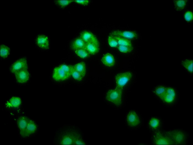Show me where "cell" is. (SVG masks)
<instances>
[{"label":"cell","instance_id":"603a6c76","mask_svg":"<svg viewBox=\"0 0 193 145\" xmlns=\"http://www.w3.org/2000/svg\"><path fill=\"white\" fill-rule=\"evenodd\" d=\"M73 66L74 70L81 74L84 77L85 76L86 69V64L84 62H79L74 65Z\"/></svg>","mask_w":193,"mask_h":145},{"label":"cell","instance_id":"6da1fadb","mask_svg":"<svg viewBox=\"0 0 193 145\" xmlns=\"http://www.w3.org/2000/svg\"><path fill=\"white\" fill-rule=\"evenodd\" d=\"M166 132L173 144H188L190 140V133L181 128L166 129Z\"/></svg>","mask_w":193,"mask_h":145},{"label":"cell","instance_id":"9c48e42d","mask_svg":"<svg viewBox=\"0 0 193 145\" xmlns=\"http://www.w3.org/2000/svg\"><path fill=\"white\" fill-rule=\"evenodd\" d=\"M122 90L117 87L109 90L107 93L106 99L116 105H119L122 103Z\"/></svg>","mask_w":193,"mask_h":145},{"label":"cell","instance_id":"83f0119b","mask_svg":"<svg viewBox=\"0 0 193 145\" xmlns=\"http://www.w3.org/2000/svg\"><path fill=\"white\" fill-rule=\"evenodd\" d=\"M59 66L69 76L71 75L72 73L74 70L73 66L63 64Z\"/></svg>","mask_w":193,"mask_h":145},{"label":"cell","instance_id":"7402d4cb","mask_svg":"<svg viewBox=\"0 0 193 145\" xmlns=\"http://www.w3.org/2000/svg\"><path fill=\"white\" fill-rule=\"evenodd\" d=\"M113 35L117 40L118 45L132 46V44L129 39L118 36Z\"/></svg>","mask_w":193,"mask_h":145},{"label":"cell","instance_id":"f546056e","mask_svg":"<svg viewBox=\"0 0 193 145\" xmlns=\"http://www.w3.org/2000/svg\"><path fill=\"white\" fill-rule=\"evenodd\" d=\"M108 40L109 45L111 47H116L118 45L117 40L111 34L108 36Z\"/></svg>","mask_w":193,"mask_h":145},{"label":"cell","instance_id":"836d02e7","mask_svg":"<svg viewBox=\"0 0 193 145\" xmlns=\"http://www.w3.org/2000/svg\"><path fill=\"white\" fill-rule=\"evenodd\" d=\"M74 1L77 3L84 5H87L89 2L88 0H75Z\"/></svg>","mask_w":193,"mask_h":145},{"label":"cell","instance_id":"8fae6325","mask_svg":"<svg viewBox=\"0 0 193 145\" xmlns=\"http://www.w3.org/2000/svg\"><path fill=\"white\" fill-rule=\"evenodd\" d=\"M28 67L26 59L25 58H21L16 60L12 64L10 70L11 73L15 74L20 70L28 69Z\"/></svg>","mask_w":193,"mask_h":145},{"label":"cell","instance_id":"277c9868","mask_svg":"<svg viewBox=\"0 0 193 145\" xmlns=\"http://www.w3.org/2000/svg\"><path fill=\"white\" fill-rule=\"evenodd\" d=\"M178 99V94L176 88L173 86H167L165 94L161 102L166 107L175 106Z\"/></svg>","mask_w":193,"mask_h":145},{"label":"cell","instance_id":"d6986e66","mask_svg":"<svg viewBox=\"0 0 193 145\" xmlns=\"http://www.w3.org/2000/svg\"><path fill=\"white\" fill-rule=\"evenodd\" d=\"M85 49L89 54H95L97 53L99 51V44L95 43H86Z\"/></svg>","mask_w":193,"mask_h":145},{"label":"cell","instance_id":"e575fe53","mask_svg":"<svg viewBox=\"0 0 193 145\" xmlns=\"http://www.w3.org/2000/svg\"><path fill=\"white\" fill-rule=\"evenodd\" d=\"M75 143L77 144H83L84 143L78 139L76 140L75 141Z\"/></svg>","mask_w":193,"mask_h":145},{"label":"cell","instance_id":"1f68e13d","mask_svg":"<svg viewBox=\"0 0 193 145\" xmlns=\"http://www.w3.org/2000/svg\"><path fill=\"white\" fill-rule=\"evenodd\" d=\"M56 4L61 7H65L69 4L73 0H57L56 1Z\"/></svg>","mask_w":193,"mask_h":145},{"label":"cell","instance_id":"5b68a950","mask_svg":"<svg viewBox=\"0 0 193 145\" xmlns=\"http://www.w3.org/2000/svg\"><path fill=\"white\" fill-rule=\"evenodd\" d=\"M10 117L15 122L19 137L24 139L25 130L29 117L25 113H23L11 116Z\"/></svg>","mask_w":193,"mask_h":145},{"label":"cell","instance_id":"4316f807","mask_svg":"<svg viewBox=\"0 0 193 145\" xmlns=\"http://www.w3.org/2000/svg\"><path fill=\"white\" fill-rule=\"evenodd\" d=\"M74 51L75 53L81 58H86L88 57L89 55V54L84 48L78 49Z\"/></svg>","mask_w":193,"mask_h":145},{"label":"cell","instance_id":"3957f363","mask_svg":"<svg viewBox=\"0 0 193 145\" xmlns=\"http://www.w3.org/2000/svg\"><path fill=\"white\" fill-rule=\"evenodd\" d=\"M143 119L139 112L135 110L129 111L126 116V124L132 130L139 128L143 125Z\"/></svg>","mask_w":193,"mask_h":145},{"label":"cell","instance_id":"d6a6232c","mask_svg":"<svg viewBox=\"0 0 193 145\" xmlns=\"http://www.w3.org/2000/svg\"><path fill=\"white\" fill-rule=\"evenodd\" d=\"M184 17L186 20L190 21L192 20V13L190 11L186 12L184 15Z\"/></svg>","mask_w":193,"mask_h":145},{"label":"cell","instance_id":"7a4b0ae2","mask_svg":"<svg viewBox=\"0 0 193 145\" xmlns=\"http://www.w3.org/2000/svg\"><path fill=\"white\" fill-rule=\"evenodd\" d=\"M4 108L10 116L25 113L22 99L18 96H12L8 99L4 104Z\"/></svg>","mask_w":193,"mask_h":145},{"label":"cell","instance_id":"ac0fdd59","mask_svg":"<svg viewBox=\"0 0 193 145\" xmlns=\"http://www.w3.org/2000/svg\"><path fill=\"white\" fill-rule=\"evenodd\" d=\"M102 63L107 67H112L115 64V60L113 55L109 53L103 55L101 59Z\"/></svg>","mask_w":193,"mask_h":145},{"label":"cell","instance_id":"9a60e30c","mask_svg":"<svg viewBox=\"0 0 193 145\" xmlns=\"http://www.w3.org/2000/svg\"><path fill=\"white\" fill-rule=\"evenodd\" d=\"M111 34L119 36L127 39L135 38L138 36V34L136 32L126 31H114L111 33Z\"/></svg>","mask_w":193,"mask_h":145},{"label":"cell","instance_id":"7c38bea8","mask_svg":"<svg viewBox=\"0 0 193 145\" xmlns=\"http://www.w3.org/2000/svg\"><path fill=\"white\" fill-rule=\"evenodd\" d=\"M14 74L16 82L21 85L26 83L30 79V74L28 69L20 70Z\"/></svg>","mask_w":193,"mask_h":145},{"label":"cell","instance_id":"44dd1931","mask_svg":"<svg viewBox=\"0 0 193 145\" xmlns=\"http://www.w3.org/2000/svg\"><path fill=\"white\" fill-rule=\"evenodd\" d=\"M189 1L187 0L173 1L175 9L177 11H181L187 6Z\"/></svg>","mask_w":193,"mask_h":145},{"label":"cell","instance_id":"5bb4252c","mask_svg":"<svg viewBox=\"0 0 193 145\" xmlns=\"http://www.w3.org/2000/svg\"><path fill=\"white\" fill-rule=\"evenodd\" d=\"M167 86L164 84L158 85L152 90L153 94L161 102L165 94Z\"/></svg>","mask_w":193,"mask_h":145},{"label":"cell","instance_id":"cb8c5ba5","mask_svg":"<svg viewBox=\"0 0 193 145\" xmlns=\"http://www.w3.org/2000/svg\"><path fill=\"white\" fill-rule=\"evenodd\" d=\"M73 139L68 134H65L61 136L59 142L61 144H73Z\"/></svg>","mask_w":193,"mask_h":145},{"label":"cell","instance_id":"2e32d148","mask_svg":"<svg viewBox=\"0 0 193 145\" xmlns=\"http://www.w3.org/2000/svg\"><path fill=\"white\" fill-rule=\"evenodd\" d=\"M36 44L39 48L47 49L49 47V41L48 37L44 35H39L36 40Z\"/></svg>","mask_w":193,"mask_h":145},{"label":"cell","instance_id":"ba28073f","mask_svg":"<svg viewBox=\"0 0 193 145\" xmlns=\"http://www.w3.org/2000/svg\"><path fill=\"white\" fill-rule=\"evenodd\" d=\"M39 125L34 120L29 117L24 134V139H29L35 136L39 130Z\"/></svg>","mask_w":193,"mask_h":145},{"label":"cell","instance_id":"484cf974","mask_svg":"<svg viewBox=\"0 0 193 145\" xmlns=\"http://www.w3.org/2000/svg\"><path fill=\"white\" fill-rule=\"evenodd\" d=\"M181 63L183 67L189 72L192 73L193 72L192 60L189 59H185L183 60Z\"/></svg>","mask_w":193,"mask_h":145},{"label":"cell","instance_id":"52a82bcc","mask_svg":"<svg viewBox=\"0 0 193 145\" xmlns=\"http://www.w3.org/2000/svg\"><path fill=\"white\" fill-rule=\"evenodd\" d=\"M150 141L154 145L173 144L167 136L165 129L151 134Z\"/></svg>","mask_w":193,"mask_h":145},{"label":"cell","instance_id":"d4e9b609","mask_svg":"<svg viewBox=\"0 0 193 145\" xmlns=\"http://www.w3.org/2000/svg\"><path fill=\"white\" fill-rule=\"evenodd\" d=\"M10 48L4 45L0 46V56L3 58H6L8 57L10 54Z\"/></svg>","mask_w":193,"mask_h":145},{"label":"cell","instance_id":"30bf717a","mask_svg":"<svg viewBox=\"0 0 193 145\" xmlns=\"http://www.w3.org/2000/svg\"><path fill=\"white\" fill-rule=\"evenodd\" d=\"M132 77V74L130 72L118 74L115 77L116 87L123 90L124 87L131 80Z\"/></svg>","mask_w":193,"mask_h":145},{"label":"cell","instance_id":"e0dca14e","mask_svg":"<svg viewBox=\"0 0 193 145\" xmlns=\"http://www.w3.org/2000/svg\"><path fill=\"white\" fill-rule=\"evenodd\" d=\"M80 38L86 43H99L98 40L94 35L91 32L84 31L81 32Z\"/></svg>","mask_w":193,"mask_h":145},{"label":"cell","instance_id":"4fadbf2b","mask_svg":"<svg viewBox=\"0 0 193 145\" xmlns=\"http://www.w3.org/2000/svg\"><path fill=\"white\" fill-rule=\"evenodd\" d=\"M69 77L59 66L56 67L53 70L52 78L56 81H63L67 79Z\"/></svg>","mask_w":193,"mask_h":145},{"label":"cell","instance_id":"ffe728a7","mask_svg":"<svg viewBox=\"0 0 193 145\" xmlns=\"http://www.w3.org/2000/svg\"><path fill=\"white\" fill-rule=\"evenodd\" d=\"M86 43L80 38H77L72 42L71 48L74 50L82 48L85 49Z\"/></svg>","mask_w":193,"mask_h":145},{"label":"cell","instance_id":"f1b7e54d","mask_svg":"<svg viewBox=\"0 0 193 145\" xmlns=\"http://www.w3.org/2000/svg\"><path fill=\"white\" fill-rule=\"evenodd\" d=\"M117 47L120 52L124 53L131 52L133 50L132 46L118 45Z\"/></svg>","mask_w":193,"mask_h":145},{"label":"cell","instance_id":"8992f818","mask_svg":"<svg viewBox=\"0 0 193 145\" xmlns=\"http://www.w3.org/2000/svg\"><path fill=\"white\" fill-rule=\"evenodd\" d=\"M164 121L162 117L153 115L148 119L147 127L151 134L162 130L164 129Z\"/></svg>","mask_w":193,"mask_h":145},{"label":"cell","instance_id":"4dcf8cb0","mask_svg":"<svg viewBox=\"0 0 193 145\" xmlns=\"http://www.w3.org/2000/svg\"><path fill=\"white\" fill-rule=\"evenodd\" d=\"M71 76L75 79L77 81L81 80L84 77L83 75L74 69L72 73Z\"/></svg>","mask_w":193,"mask_h":145}]
</instances>
